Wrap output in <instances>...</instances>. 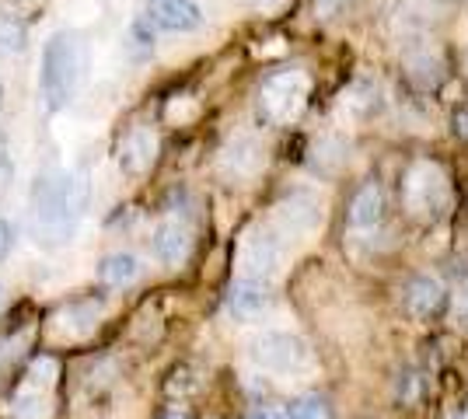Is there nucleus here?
<instances>
[{"label": "nucleus", "instance_id": "nucleus-1", "mask_svg": "<svg viewBox=\"0 0 468 419\" xmlns=\"http://www.w3.org/2000/svg\"><path fill=\"white\" fill-rule=\"evenodd\" d=\"M91 200L84 172H46L32 182V238L42 248H59L78 235Z\"/></svg>", "mask_w": 468, "mask_h": 419}, {"label": "nucleus", "instance_id": "nucleus-2", "mask_svg": "<svg viewBox=\"0 0 468 419\" xmlns=\"http://www.w3.org/2000/svg\"><path fill=\"white\" fill-rule=\"evenodd\" d=\"M84 63H88V46L80 32L63 28L42 46L39 63V95L46 112H59L67 101L78 95V84L84 78Z\"/></svg>", "mask_w": 468, "mask_h": 419}, {"label": "nucleus", "instance_id": "nucleus-3", "mask_svg": "<svg viewBox=\"0 0 468 419\" xmlns=\"http://www.w3.org/2000/svg\"><path fill=\"white\" fill-rule=\"evenodd\" d=\"M402 200H406L410 217L437 220L448 210V200H451L444 172L433 161H416L410 172H406V182H402Z\"/></svg>", "mask_w": 468, "mask_h": 419}, {"label": "nucleus", "instance_id": "nucleus-4", "mask_svg": "<svg viewBox=\"0 0 468 419\" xmlns=\"http://www.w3.org/2000/svg\"><path fill=\"white\" fill-rule=\"evenodd\" d=\"M308 74L304 70H276L270 78L262 80L259 88V112L270 122H291L301 116L304 101H308Z\"/></svg>", "mask_w": 468, "mask_h": 419}, {"label": "nucleus", "instance_id": "nucleus-5", "mask_svg": "<svg viewBox=\"0 0 468 419\" xmlns=\"http://www.w3.org/2000/svg\"><path fill=\"white\" fill-rule=\"evenodd\" d=\"M249 357L273 374H301L312 367V350L301 336L291 332H262L249 342Z\"/></svg>", "mask_w": 468, "mask_h": 419}, {"label": "nucleus", "instance_id": "nucleus-6", "mask_svg": "<svg viewBox=\"0 0 468 419\" xmlns=\"http://www.w3.org/2000/svg\"><path fill=\"white\" fill-rule=\"evenodd\" d=\"M280 259H283V245L273 231H249L245 241H241V269L245 277L255 279H270L280 269Z\"/></svg>", "mask_w": 468, "mask_h": 419}, {"label": "nucleus", "instance_id": "nucleus-7", "mask_svg": "<svg viewBox=\"0 0 468 419\" xmlns=\"http://www.w3.org/2000/svg\"><path fill=\"white\" fill-rule=\"evenodd\" d=\"M154 158H157L154 130H147V126H137V130H130L126 137L119 140L116 161H119V168H122L126 175H144V172H151Z\"/></svg>", "mask_w": 468, "mask_h": 419}, {"label": "nucleus", "instance_id": "nucleus-8", "mask_svg": "<svg viewBox=\"0 0 468 419\" xmlns=\"http://www.w3.org/2000/svg\"><path fill=\"white\" fill-rule=\"evenodd\" d=\"M147 21L165 32H196L203 25V11L193 0H147Z\"/></svg>", "mask_w": 468, "mask_h": 419}, {"label": "nucleus", "instance_id": "nucleus-9", "mask_svg": "<svg viewBox=\"0 0 468 419\" xmlns=\"http://www.w3.org/2000/svg\"><path fill=\"white\" fill-rule=\"evenodd\" d=\"M266 308H270V287H266V279H255V277L234 279L231 294H228V311H231L234 319L252 321Z\"/></svg>", "mask_w": 468, "mask_h": 419}, {"label": "nucleus", "instance_id": "nucleus-10", "mask_svg": "<svg viewBox=\"0 0 468 419\" xmlns=\"http://www.w3.org/2000/svg\"><path fill=\"white\" fill-rule=\"evenodd\" d=\"M385 214H388V200H385V189L378 182H367L356 189V196L350 203V224L353 231H374L385 224Z\"/></svg>", "mask_w": 468, "mask_h": 419}, {"label": "nucleus", "instance_id": "nucleus-11", "mask_svg": "<svg viewBox=\"0 0 468 419\" xmlns=\"http://www.w3.org/2000/svg\"><path fill=\"white\" fill-rule=\"evenodd\" d=\"M402 304L412 319L427 321L444 308V287L433 277H412L402 290Z\"/></svg>", "mask_w": 468, "mask_h": 419}, {"label": "nucleus", "instance_id": "nucleus-12", "mask_svg": "<svg viewBox=\"0 0 468 419\" xmlns=\"http://www.w3.org/2000/svg\"><path fill=\"white\" fill-rule=\"evenodd\" d=\"M276 220H280V227L287 235H312L314 227L322 224V206L312 196L297 193V196H291V200H283L276 206Z\"/></svg>", "mask_w": 468, "mask_h": 419}, {"label": "nucleus", "instance_id": "nucleus-13", "mask_svg": "<svg viewBox=\"0 0 468 419\" xmlns=\"http://www.w3.org/2000/svg\"><path fill=\"white\" fill-rule=\"evenodd\" d=\"M151 252H154V259L165 262V266L186 262V256H189V227L178 224V220L157 224L154 235H151Z\"/></svg>", "mask_w": 468, "mask_h": 419}, {"label": "nucleus", "instance_id": "nucleus-14", "mask_svg": "<svg viewBox=\"0 0 468 419\" xmlns=\"http://www.w3.org/2000/svg\"><path fill=\"white\" fill-rule=\"evenodd\" d=\"M220 164H224V172L234 175V179H249V175L259 172V164H262V147L252 137H238L234 143H228Z\"/></svg>", "mask_w": 468, "mask_h": 419}, {"label": "nucleus", "instance_id": "nucleus-15", "mask_svg": "<svg viewBox=\"0 0 468 419\" xmlns=\"http://www.w3.org/2000/svg\"><path fill=\"white\" fill-rule=\"evenodd\" d=\"M140 269H144L140 259L130 256V252H112V256H105V259L98 262V277L109 287H130L140 277Z\"/></svg>", "mask_w": 468, "mask_h": 419}, {"label": "nucleus", "instance_id": "nucleus-16", "mask_svg": "<svg viewBox=\"0 0 468 419\" xmlns=\"http://www.w3.org/2000/svg\"><path fill=\"white\" fill-rule=\"evenodd\" d=\"M25 42H28L25 21H21L18 15H11V11H0V57H15V53H21Z\"/></svg>", "mask_w": 468, "mask_h": 419}, {"label": "nucleus", "instance_id": "nucleus-17", "mask_svg": "<svg viewBox=\"0 0 468 419\" xmlns=\"http://www.w3.org/2000/svg\"><path fill=\"white\" fill-rule=\"evenodd\" d=\"M130 53L133 60H147L154 53V28L147 18H137L130 25Z\"/></svg>", "mask_w": 468, "mask_h": 419}, {"label": "nucleus", "instance_id": "nucleus-18", "mask_svg": "<svg viewBox=\"0 0 468 419\" xmlns=\"http://www.w3.org/2000/svg\"><path fill=\"white\" fill-rule=\"evenodd\" d=\"M287 419H332V405L318 395H304V399L291 402V413Z\"/></svg>", "mask_w": 468, "mask_h": 419}, {"label": "nucleus", "instance_id": "nucleus-19", "mask_svg": "<svg viewBox=\"0 0 468 419\" xmlns=\"http://www.w3.org/2000/svg\"><path fill=\"white\" fill-rule=\"evenodd\" d=\"M410 74H412V80H416L420 88H430V84H437V80H441V60H437V57H430V53H423V57H412Z\"/></svg>", "mask_w": 468, "mask_h": 419}, {"label": "nucleus", "instance_id": "nucleus-20", "mask_svg": "<svg viewBox=\"0 0 468 419\" xmlns=\"http://www.w3.org/2000/svg\"><path fill=\"white\" fill-rule=\"evenodd\" d=\"M15 241H18V238H15V224L0 217V262L15 252Z\"/></svg>", "mask_w": 468, "mask_h": 419}, {"label": "nucleus", "instance_id": "nucleus-21", "mask_svg": "<svg viewBox=\"0 0 468 419\" xmlns=\"http://www.w3.org/2000/svg\"><path fill=\"white\" fill-rule=\"evenodd\" d=\"M416 388H420V378H416L412 371L399 374V399H402V402H412V399H416Z\"/></svg>", "mask_w": 468, "mask_h": 419}, {"label": "nucleus", "instance_id": "nucleus-22", "mask_svg": "<svg viewBox=\"0 0 468 419\" xmlns=\"http://www.w3.org/2000/svg\"><path fill=\"white\" fill-rule=\"evenodd\" d=\"M350 0H314V15L318 18H335Z\"/></svg>", "mask_w": 468, "mask_h": 419}, {"label": "nucleus", "instance_id": "nucleus-23", "mask_svg": "<svg viewBox=\"0 0 468 419\" xmlns=\"http://www.w3.org/2000/svg\"><path fill=\"white\" fill-rule=\"evenodd\" d=\"M11 179V158H7V147H4V140H0V185Z\"/></svg>", "mask_w": 468, "mask_h": 419}, {"label": "nucleus", "instance_id": "nucleus-24", "mask_svg": "<svg viewBox=\"0 0 468 419\" xmlns=\"http://www.w3.org/2000/svg\"><path fill=\"white\" fill-rule=\"evenodd\" d=\"M245 419H287V416H283L280 409H270V405H262V409H252V413H249Z\"/></svg>", "mask_w": 468, "mask_h": 419}, {"label": "nucleus", "instance_id": "nucleus-25", "mask_svg": "<svg viewBox=\"0 0 468 419\" xmlns=\"http://www.w3.org/2000/svg\"><path fill=\"white\" fill-rule=\"evenodd\" d=\"M454 133L468 140V109H462V112L454 116Z\"/></svg>", "mask_w": 468, "mask_h": 419}, {"label": "nucleus", "instance_id": "nucleus-26", "mask_svg": "<svg viewBox=\"0 0 468 419\" xmlns=\"http://www.w3.org/2000/svg\"><path fill=\"white\" fill-rule=\"evenodd\" d=\"M462 308H465V315H468V287L462 290Z\"/></svg>", "mask_w": 468, "mask_h": 419}, {"label": "nucleus", "instance_id": "nucleus-27", "mask_svg": "<svg viewBox=\"0 0 468 419\" xmlns=\"http://www.w3.org/2000/svg\"><path fill=\"white\" fill-rule=\"evenodd\" d=\"M451 419H468V409H462V413H451Z\"/></svg>", "mask_w": 468, "mask_h": 419}, {"label": "nucleus", "instance_id": "nucleus-28", "mask_svg": "<svg viewBox=\"0 0 468 419\" xmlns=\"http://www.w3.org/2000/svg\"><path fill=\"white\" fill-rule=\"evenodd\" d=\"M165 419H189V416H182V413H168Z\"/></svg>", "mask_w": 468, "mask_h": 419}, {"label": "nucleus", "instance_id": "nucleus-29", "mask_svg": "<svg viewBox=\"0 0 468 419\" xmlns=\"http://www.w3.org/2000/svg\"><path fill=\"white\" fill-rule=\"evenodd\" d=\"M255 4H280V0H255Z\"/></svg>", "mask_w": 468, "mask_h": 419}, {"label": "nucleus", "instance_id": "nucleus-30", "mask_svg": "<svg viewBox=\"0 0 468 419\" xmlns=\"http://www.w3.org/2000/svg\"><path fill=\"white\" fill-rule=\"evenodd\" d=\"M0 109H4V84H0Z\"/></svg>", "mask_w": 468, "mask_h": 419}, {"label": "nucleus", "instance_id": "nucleus-31", "mask_svg": "<svg viewBox=\"0 0 468 419\" xmlns=\"http://www.w3.org/2000/svg\"><path fill=\"white\" fill-rule=\"evenodd\" d=\"M0 308H4V287H0Z\"/></svg>", "mask_w": 468, "mask_h": 419}]
</instances>
